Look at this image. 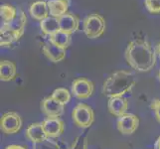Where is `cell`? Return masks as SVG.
I'll return each mask as SVG.
<instances>
[{
	"label": "cell",
	"mask_w": 160,
	"mask_h": 149,
	"mask_svg": "<svg viewBox=\"0 0 160 149\" xmlns=\"http://www.w3.org/2000/svg\"><path fill=\"white\" fill-rule=\"evenodd\" d=\"M49 42H51L61 48L67 49L71 45L72 38H71V35L68 34V33H65L63 31L59 30L58 32L55 33V34L49 37Z\"/></svg>",
	"instance_id": "ffe728a7"
},
{
	"label": "cell",
	"mask_w": 160,
	"mask_h": 149,
	"mask_svg": "<svg viewBox=\"0 0 160 149\" xmlns=\"http://www.w3.org/2000/svg\"><path fill=\"white\" fill-rule=\"evenodd\" d=\"M23 36L20 33L14 32L5 27L0 28V45L2 47H8L13 43L17 42L20 38Z\"/></svg>",
	"instance_id": "ac0fdd59"
},
{
	"label": "cell",
	"mask_w": 160,
	"mask_h": 149,
	"mask_svg": "<svg viewBox=\"0 0 160 149\" xmlns=\"http://www.w3.org/2000/svg\"><path fill=\"white\" fill-rule=\"evenodd\" d=\"M73 122L80 128H87L91 126L95 120V112L92 108L86 103H79L72 112Z\"/></svg>",
	"instance_id": "277c9868"
},
{
	"label": "cell",
	"mask_w": 160,
	"mask_h": 149,
	"mask_svg": "<svg viewBox=\"0 0 160 149\" xmlns=\"http://www.w3.org/2000/svg\"><path fill=\"white\" fill-rule=\"evenodd\" d=\"M5 149H26V148L23 147V146H21V145H15V144H12V145L7 146Z\"/></svg>",
	"instance_id": "d4e9b609"
},
{
	"label": "cell",
	"mask_w": 160,
	"mask_h": 149,
	"mask_svg": "<svg viewBox=\"0 0 160 149\" xmlns=\"http://www.w3.org/2000/svg\"><path fill=\"white\" fill-rule=\"evenodd\" d=\"M43 53L53 63H59L66 58V49L51 42H47L43 45Z\"/></svg>",
	"instance_id": "4fadbf2b"
},
{
	"label": "cell",
	"mask_w": 160,
	"mask_h": 149,
	"mask_svg": "<svg viewBox=\"0 0 160 149\" xmlns=\"http://www.w3.org/2000/svg\"><path fill=\"white\" fill-rule=\"evenodd\" d=\"M135 84V77L131 72L119 70L112 73L104 81L102 92L103 96L109 98L123 97L131 92Z\"/></svg>",
	"instance_id": "7a4b0ae2"
},
{
	"label": "cell",
	"mask_w": 160,
	"mask_h": 149,
	"mask_svg": "<svg viewBox=\"0 0 160 149\" xmlns=\"http://www.w3.org/2000/svg\"><path fill=\"white\" fill-rule=\"evenodd\" d=\"M59 20V25H60V30L65 33L72 35L73 33L77 32L80 26V19L77 15L73 13H66L63 16H61Z\"/></svg>",
	"instance_id": "30bf717a"
},
{
	"label": "cell",
	"mask_w": 160,
	"mask_h": 149,
	"mask_svg": "<svg viewBox=\"0 0 160 149\" xmlns=\"http://www.w3.org/2000/svg\"><path fill=\"white\" fill-rule=\"evenodd\" d=\"M150 107L154 112V117L156 120L160 123V99L159 98H153L150 103Z\"/></svg>",
	"instance_id": "cb8c5ba5"
},
{
	"label": "cell",
	"mask_w": 160,
	"mask_h": 149,
	"mask_svg": "<svg viewBox=\"0 0 160 149\" xmlns=\"http://www.w3.org/2000/svg\"><path fill=\"white\" fill-rule=\"evenodd\" d=\"M65 106L57 102L52 97H45L41 102L42 112L48 117H60L64 113Z\"/></svg>",
	"instance_id": "ba28073f"
},
{
	"label": "cell",
	"mask_w": 160,
	"mask_h": 149,
	"mask_svg": "<svg viewBox=\"0 0 160 149\" xmlns=\"http://www.w3.org/2000/svg\"><path fill=\"white\" fill-rule=\"evenodd\" d=\"M47 4L50 16L60 18L61 16L68 13L70 2L69 0H48Z\"/></svg>",
	"instance_id": "5bb4252c"
},
{
	"label": "cell",
	"mask_w": 160,
	"mask_h": 149,
	"mask_svg": "<svg viewBox=\"0 0 160 149\" xmlns=\"http://www.w3.org/2000/svg\"><path fill=\"white\" fill-rule=\"evenodd\" d=\"M17 69L16 65L8 60H3L0 63V80L2 82H10L16 78Z\"/></svg>",
	"instance_id": "e0dca14e"
},
{
	"label": "cell",
	"mask_w": 160,
	"mask_h": 149,
	"mask_svg": "<svg viewBox=\"0 0 160 149\" xmlns=\"http://www.w3.org/2000/svg\"><path fill=\"white\" fill-rule=\"evenodd\" d=\"M17 8L10 4H2L0 6V19H1V27L7 25L15 17Z\"/></svg>",
	"instance_id": "44dd1931"
},
{
	"label": "cell",
	"mask_w": 160,
	"mask_h": 149,
	"mask_svg": "<svg viewBox=\"0 0 160 149\" xmlns=\"http://www.w3.org/2000/svg\"><path fill=\"white\" fill-rule=\"evenodd\" d=\"M157 78H158V80H159V82H160V70H159V72L157 73Z\"/></svg>",
	"instance_id": "83f0119b"
},
{
	"label": "cell",
	"mask_w": 160,
	"mask_h": 149,
	"mask_svg": "<svg viewBox=\"0 0 160 149\" xmlns=\"http://www.w3.org/2000/svg\"><path fill=\"white\" fill-rule=\"evenodd\" d=\"M108 112L114 117H120L123 114L126 113L128 108V98L123 97H112L109 98L108 103Z\"/></svg>",
	"instance_id": "7c38bea8"
},
{
	"label": "cell",
	"mask_w": 160,
	"mask_h": 149,
	"mask_svg": "<svg viewBox=\"0 0 160 149\" xmlns=\"http://www.w3.org/2000/svg\"><path fill=\"white\" fill-rule=\"evenodd\" d=\"M155 52H156V54L158 55V56L160 57V42L157 44V46H156V50H155Z\"/></svg>",
	"instance_id": "4316f807"
},
{
	"label": "cell",
	"mask_w": 160,
	"mask_h": 149,
	"mask_svg": "<svg viewBox=\"0 0 160 149\" xmlns=\"http://www.w3.org/2000/svg\"><path fill=\"white\" fill-rule=\"evenodd\" d=\"M42 124L48 138L59 137L65 129V123L60 117H47Z\"/></svg>",
	"instance_id": "9c48e42d"
},
{
	"label": "cell",
	"mask_w": 160,
	"mask_h": 149,
	"mask_svg": "<svg viewBox=\"0 0 160 149\" xmlns=\"http://www.w3.org/2000/svg\"><path fill=\"white\" fill-rule=\"evenodd\" d=\"M124 57L130 67L140 73L149 72L156 64V52L146 40L135 39L128 43Z\"/></svg>",
	"instance_id": "6da1fadb"
},
{
	"label": "cell",
	"mask_w": 160,
	"mask_h": 149,
	"mask_svg": "<svg viewBox=\"0 0 160 149\" xmlns=\"http://www.w3.org/2000/svg\"><path fill=\"white\" fill-rule=\"evenodd\" d=\"M26 23H27V16H26L25 12L22 9H17V12H16V15L13 18V20L3 27L8 28L14 32L20 33V34L23 35Z\"/></svg>",
	"instance_id": "2e32d148"
},
{
	"label": "cell",
	"mask_w": 160,
	"mask_h": 149,
	"mask_svg": "<svg viewBox=\"0 0 160 149\" xmlns=\"http://www.w3.org/2000/svg\"><path fill=\"white\" fill-rule=\"evenodd\" d=\"M118 129L120 133L124 135H130L134 133L139 126V119L133 113H125L118 117L117 122Z\"/></svg>",
	"instance_id": "52a82bcc"
},
{
	"label": "cell",
	"mask_w": 160,
	"mask_h": 149,
	"mask_svg": "<svg viewBox=\"0 0 160 149\" xmlns=\"http://www.w3.org/2000/svg\"><path fill=\"white\" fill-rule=\"evenodd\" d=\"M82 30L88 38L98 39L106 31V20L98 13L88 15L82 21Z\"/></svg>",
	"instance_id": "3957f363"
},
{
	"label": "cell",
	"mask_w": 160,
	"mask_h": 149,
	"mask_svg": "<svg viewBox=\"0 0 160 149\" xmlns=\"http://www.w3.org/2000/svg\"><path fill=\"white\" fill-rule=\"evenodd\" d=\"M71 93L65 87H59V89H56L53 92L51 97L56 99L57 102H59L60 103L66 106L67 103H69V102L71 101Z\"/></svg>",
	"instance_id": "7402d4cb"
},
{
	"label": "cell",
	"mask_w": 160,
	"mask_h": 149,
	"mask_svg": "<svg viewBox=\"0 0 160 149\" xmlns=\"http://www.w3.org/2000/svg\"><path fill=\"white\" fill-rule=\"evenodd\" d=\"M146 9L152 14L160 13V0H144Z\"/></svg>",
	"instance_id": "603a6c76"
},
{
	"label": "cell",
	"mask_w": 160,
	"mask_h": 149,
	"mask_svg": "<svg viewBox=\"0 0 160 149\" xmlns=\"http://www.w3.org/2000/svg\"><path fill=\"white\" fill-rule=\"evenodd\" d=\"M25 135L34 144L42 143L48 138L46 132L44 130L42 122H36L30 124L25 131Z\"/></svg>",
	"instance_id": "8fae6325"
},
{
	"label": "cell",
	"mask_w": 160,
	"mask_h": 149,
	"mask_svg": "<svg viewBox=\"0 0 160 149\" xmlns=\"http://www.w3.org/2000/svg\"><path fill=\"white\" fill-rule=\"evenodd\" d=\"M95 91L93 82L86 78L76 79L72 82L71 92L75 97L79 99H86L92 97Z\"/></svg>",
	"instance_id": "5b68a950"
},
{
	"label": "cell",
	"mask_w": 160,
	"mask_h": 149,
	"mask_svg": "<svg viewBox=\"0 0 160 149\" xmlns=\"http://www.w3.org/2000/svg\"><path fill=\"white\" fill-rule=\"evenodd\" d=\"M40 28L44 35H47L50 37L60 30L59 20L58 18L52 17V16H48L47 18H45L40 22Z\"/></svg>",
	"instance_id": "d6986e66"
},
{
	"label": "cell",
	"mask_w": 160,
	"mask_h": 149,
	"mask_svg": "<svg viewBox=\"0 0 160 149\" xmlns=\"http://www.w3.org/2000/svg\"><path fill=\"white\" fill-rule=\"evenodd\" d=\"M155 149H160V136L158 137L155 142Z\"/></svg>",
	"instance_id": "484cf974"
},
{
	"label": "cell",
	"mask_w": 160,
	"mask_h": 149,
	"mask_svg": "<svg viewBox=\"0 0 160 149\" xmlns=\"http://www.w3.org/2000/svg\"><path fill=\"white\" fill-rule=\"evenodd\" d=\"M22 127V119L18 113L9 112L2 115L0 119V128L5 134H15Z\"/></svg>",
	"instance_id": "8992f818"
},
{
	"label": "cell",
	"mask_w": 160,
	"mask_h": 149,
	"mask_svg": "<svg viewBox=\"0 0 160 149\" xmlns=\"http://www.w3.org/2000/svg\"><path fill=\"white\" fill-rule=\"evenodd\" d=\"M29 13L33 19L40 22L47 18L48 16H50L47 2L42 1V0H38V1H35L31 4L29 8Z\"/></svg>",
	"instance_id": "9a60e30c"
}]
</instances>
